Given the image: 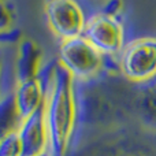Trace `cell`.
<instances>
[{"mask_svg":"<svg viewBox=\"0 0 156 156\" xmlns=\"http://www.w3.org/2000/svg\"><path fill=\"white\" fill-rule=\"evenodd\" d=\"M22 119L15 107L14 93L0 101V138L4 134L18 130Z\"/></svg>","mask_w":156,"mask_h":156,"instance_id":"obj_10","label":"cell"},{"mask_svg":"<svg viewBox=\"0 0 156 156\" xmlns=\"http://www.w3.org/2000/svg\"><path fill=\"white\" fill-rule=\"evenodd\" d=\"M18 136L23 156H37L49 151V137L44 108L22 119L18 127Z\"/></svg>","mask_w":156,"mask_h":156,"instance_id":"obj_7","label":"cell"},{"mask_svg":"<svg viewBox=\"0 0 156 156\" xmlns=\"http://www.w3.org/2000/svg\"><path fill=\"white\" fill-rule=\"evenodd\" d=\"M58 63L77 82L96 80L107 69V58L83 36L60 41Z\"/></svg>","mask_w":156,"mask_h":156,"instance_id":"obj_2","label":"cell"},{"mask_svg":"<svg viewBox=\"0 0 156 156\" xmlns=\"http://www.w3.org/2000/svg\"><path fill=\"white\" fill-rule=\"evenodd\" d=\"M47 25L60 41L83 34L89 14L78 0H45Z\"/></svg>","mask_w":156,"mask_h":156,"instance_id":"obj_5","label":"cell"},{"mask_svg":"<svg viewBox=\"0 0 156 156\" xmlns=\"http://www.w3.org/2000/svg\"><path fill=\"white\" fill-rule=\"evenodd\" d=\"M93 2H100V0H93Z\"/></svg>","mask_w":156,"mask_h":156,"instance_id":"obj_15","label":"cell"},{"mask_svg":"<svg viewBox=\"0 0 156 156\" xmlns=\"http://www.w3.org/2000/svg\"><path fill=\"white\" fill-rule=\"evenodd\" d=\"M83 37L105 58L116 59L125 47V27L119 15L94 11L89 14Z\"/></svg>","mask_w":156,"mask_h":156,"instance_id":"obj_4","label":"cell"},{"mask_svg":"<svg viewBox=\"0 0 156 156\" xmlns=\"http://www.w3.org/2000/svg\"><path fill=\"white\" fill-rule=\"evenodd\" d=\"M16 44H0V101L15 92Z\"/></svg>","mask_w":156,"mask_h":156,"instance_id":"obj_9","label":"cell"},{"mask_svg":"<svg viewBox=\"0 0 156 156\" xmlns=\"http://www.w3.org/2000/svg\"><path fill=\"white\" fill-rule=\"evenodd\" d=\"M56 66L58 60L45 62L44 67L36 77L18 82L14 92V100L21 119L27 118L44 108Z\"/></svg>","mask_w":156,"mask_h":156,"instance_id":"obj_6","label":"cell"},{"mask_svg":"<svg viewBox=\"0 0 156 156\" xmlns=\"http://www.w3.org/2000/svg\"><path fill=\"white\" fill-rule=\"evenodd\" d=\"M19 40H21V32L18 29L5 34H0V44H16Z\"/></svg>","mask_w":156,"mask_h":156,"instance_id":"obj_13","label":"cell"},{"mask_svg":"<svg viewBox=\"0 0 156 156\" xmlns=\"http://www.w3.org/2000/svg\"><path fill=\"white\" fill-rule=\"evenodd\" d=\"M116 67L129 82L143 85L156 80V37L144 36L126 43L116 58Z\"/></svg>","mask_w":156,"mask_h":156,"instance_id":"obj_3","label":"cell"},{"mask_svg":"<svg viewBox=\"0 0 156 156\" xmlns=\"http://www.w3.org/2000/svg\"><path fill=\"white\" fill-rule=\"evenodd\" d=\"M52 156H70L80 126V103L77 82L58 63L44 105Z\"/></svg>","mask_w":156,"mask_h":156,"instance_id":"obj_1","label":"cell"},{"mask_svg":"<svg viewBox=\"0 0 156 156\" xmlns=\"http://www.w3.org/2000/svg\"><path fill=\"white\" fill-rule=\"evenodd\" d=\"M0 156H23L18 130L7 133L0 138Z\"/></svg>","mask_w":156,"mask_h":156,"instance_id":"obj_12","label":"cell"},{"mask_svg":"<svg viewBox=\"0 0 156 156\" xmlns=\"http://www.w3.org/2000/svg\"><path fill=\"white\" fill-rule=\"evenodd\" d=\"M37 156H52V155H51V152L48 151V152H44V154H41V155H37Z\"/></svg>","mask_w":156,"mask_h":156,"instance_id":"obj_14","label":"cell"},{"mask_svg":"<svg viewBox=\"0 0 156 156\" xmlns=\"http://www.w3.org/2000/svg\"><path fill=\"white\" fill-rule=\"evenodd\" d=\"M44 65L45 62L43 59V51L36 41L32 38H22L16 43L15 70L18 82L36 77Z\"/></svg>","mask_w":156,"mask_h":156,"instance_id":"obj_8","label":"cell"},{"mask_svg":"<svg viewBox=\"0 0 156 156\" xmlns=\"http://www.w3.org/2000/svg\"><path fill=\"white\" fill-rule=\"evenodd\" d=\"M16 12L8 0H0V34L16 30Z\"/></svg>","mask_w":156,"mask_h":156,"instance_id":"obj_11","label":"cell"}]
</instances>
